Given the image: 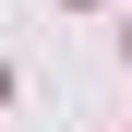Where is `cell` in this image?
Masks as SVG:
<instances>
[]
</instances>
